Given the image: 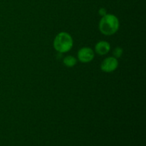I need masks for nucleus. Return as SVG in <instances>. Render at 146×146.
<instances>
[{"label":"nucleus","instance_id":"20e7f679","mask_svg":"<svg viewBox=\"0 0 146 146\" xmlns=\"http://www.w3.org/2000/svg\"><path fill=\"white\" fill-rule=\"evenodd\" d=\"M78 58L81 62L88 63L94 58V52L91 48L84 47L81 48L78 52Z\"/></svg>","mask_w":146,"mask_h":146},{"label":"nucleus","instance_id":"f257e3e1","mask_svg":"<svg viewBox=\"0 0 146 146\" xmlns=\"http://www.w3.org/2000/svg\"><path fill=\"white\" fill-rule=\"evenodd\" d=\"M98 27L100 31L104 35H113L119 29V21L115 16L106 14L100 20Z\"/></svg>","mask_w":146,"mask_h":146},{"label":"nucleus","instance_id":"7ed1b4c3","mask_svg":"<svg viewBox=\"0 0 146 146\" xmlns=\"http://www.w3.org/2000/svg\"><path fill=\"white\" fill-rule=\"evenodd\" d=\"M118 62L115 57H108L103 61L101 64V68L103 71L111 73L118 68Z\"/></svg>","mask_w":146,"mask_h":146},{"label":"nucleus","instance_id":"f03ea898","mask_svg":"<svg viewBox=\"0 0 146 146\" xmlns=\"http://www.w3.org/2000/svg\"><path fill=\"white\" fill-rule=\"evenodd\" d=\"M73 38L69 34L61 32L56 35L54 41V47L58 53H66L71 49L73 46Z\"/></svg>","mask_w":146,"mask_h":146},{"label":"nucleus","instance_id":"39448f33","mask_svg":"<svg viewBox=\"0 0 146 146\" xmlns=\"http://www.w3.org/2000/svg\"><path fill=\"white\" fill-rule=\"evenodd\" d=\"M111 49V45L108 42L101 41L97 43L95 46V51L99 55H105L108 54Z\"/></svg>","mask_w":146,"mask_h":146},{"label":"nucleus","instance_id":"6e6552de","mask_svg":"<svg viewBox=\"0 0 146 146\" xmlns=\"http://www.w3.org/2000/svg\"><path fill=\"white\" fill-rule=\"evenodd\" d=\"M98 14L101 16H102V17H104V16H105L106 14V10L104 8L100 9L99 11H98Z\"/></svg>","mask_w":146,"mask_h":146},{"label":"nucleus","instance_id":"0eeeda50","mask_svg":"<svg viewBox=\"0 0 146 146\" xmlns=\"http://www.w3.org/2000/svg\"><path fill=\"white\" fill-rule=\"evenodd\" d=\"M123 52V48L121 47H116L113 51V56L115 58H118L122 56Z\"/></svg>","mask_w":146,"mask_h":146},{"label":"nucleus","instance_id":"423d86ee","mask_svg":"<svg viewBox=\"0 0 146 146\" xmlns=\"http://www.w3.org/2000/svg\"><path fill=\"white\" fill-rule=\"evenodd\" d=\"M63 62H64V64L67 67H74V66L76 64L77 60L76 58L74 56H66L65 58L63 60Z\"/></svg>","mask_w":146,"mask_h":146}]
</instances>
